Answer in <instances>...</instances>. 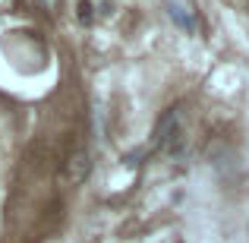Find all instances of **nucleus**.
Masks as SVG:
<instances>
[{"mask_svg":"<svg viewBox=\"0 0 249 243\" xmlns=\"http://www.w3.org/2000/svg\"><path fill=\"white\" fill-rule=\"evenodd\" d=\"M155 146L167 155V158H183L189 149V120L186 111L177 104L161 114L158 127H155Z\"/></svg>","mask_w":249,"mask_h":243,"instance_id":"obj_1","label":"nucleus"},{"mask_svg":"<svg viewBox=\"0 0 249 243\" xmlns=\"http://www.w3.org/2000/svg\"><path fill=\"white\" fill-rule=\"evenodd\" d=\"M89 170H91V155L85 152V149H79V152L70 158L67 174H70V180H73V183H82L85 177H89Z\"/></svg>","mask_w":249,"mask_h":243,"instance_id":"obj_2","label":"nucleus"},{"mask_svg":"<svg viewBox=\"0 0 249 243\" xmlns=\"http://www.w3.org/2000/svg\"><path fill=\"white\" fill-rule=\"evenodd\" d=\"M167 16L174 19L180 29H186V32H193V29H196V19L189 16V10H186L183 3H167Z\"/></svg>","mask_w":249,"mask_h":243,"instance_id":"obj_3","label":"nucleus"},{"mask_svg":"<svg viewBox=\"0 0 249 243\" xmlns=\"http://www.w3.org/2000/svg\"><path fill=\"white\" fill-rule=\"evenodd\" d=\"M79 22H85V25L91 22V3H89V0H82V3H79Z\"/></svg>","mask_w":249,"mask_h":243,"instance_id":"obj_4","label":"nucleus"}]
</instances>
